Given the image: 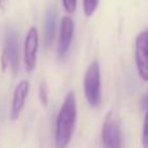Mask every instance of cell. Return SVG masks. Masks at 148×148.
Listing matches in <instances>:
<instances>
[{
	"mask_svg": "<svg viewBox=\"0 0 148 148\" xmlns=\"http://www.w3.org/2000/svg\"><path fill=\"white\" fill-rule=\"evenodd\" d=\"M77 120V101L73 92L65 96L60 112L56 118L55 129V143L57 148H66L70 143Z\"/></svg>",
	"mask_w": 148,
	"mask_h": 148,
	"instance_id": "cell-1",
	"label": "cell"
},
{
	"mask_svg": "<svg viewBox=\"0 0 148 148\" xmlns=\"http://www.w3.org/2000/svg\"><path fill=\"white\" fill-rule=\"evenodd\" d=\"M84 97L90 105L97 107L101 101V73L97 61H92L84 73Z\"/></svg>",
	"mask_w": 148,
	"mask_h": 148,
	"instance_id": "cell-2",
	"label": "cell"
},
{
	"mask_svg": "<svg viewBox=\"0 0 148 148\" xmlns=\"http://www.w3.org/2000/svg\"><path fill=\"white\" fill-rule=\"evenodd\" d=\"M101 140L104 148H122V130L120 118L114 112H109L101 127Z\"/></svg>",
	"mask_w": 148,
	"mask_h": 148,
	"instance_id": "cell-3",
	"label": "cell"
},
{
	"mask_svg": "<svg viewBox=\"0 0 148 148\" xmlns=\"http://www.w3.org/2000/svg\"><path fill=\"white\" fill-rule=\"evenodd\" d=\"M3 60L12 69L13 74H17L20 68V43H18V33L14 27H9L5 34Z\"/></svg>",
	"mask_w": 148,
	"mask_h": 148,
	"instance_id": "cell-4",
	"label": "cell"
},
{
	"mask_svg": "<svg viewBox=\"0 0 148 148\" xmlns=\"http://www.w3.org/2000/svg\"><path fill=\"white\" fill-rule=\"evenodd\" d=\"M135 66L138 75L148 82V29L138 34L135 38Z\"/></svg>",
	"mask_w": 148,
	"mask_h": 148,
	"instance_id": "cell-5",
	"label": "cell"
},
{
	"mask_svg": "<svg viewBox=\"0 0 148 148\" xmlns=\"http://www.w3.org/2000/svg\"><path fill=\"white\" fill-rule=\"evenodd\" d=\"M39 48V34L35 26L29 29L23 44V61L27 72H33L36 66V55Z\"/></svg>",
	"mask_w": 148,
	"mask_h": 148,
	"instance_id": "cell-6",
	"label": "cell"
},
{
	"mask_svg": "<svg viewBox=\"0 0 148 148\" xmlns=\"http://www.w3.org/2000/svg\"><path fill=\"white\" fill-rule=\"evenodd\" d=\"M74 35V21L72 17L65 16L61 18L60 23V36H59V46H57V55L59 57H64L70 48V44Z\"/></svg>",
	"mask_w": 148,
	"mask_h": 148,
	"instance_id": "cell-7",
	"label": "cell"
},
{
	"mask_svg": "<svg viewBox=\"0 0 148 148\" xmlns=\"http://www.w3.org/2000/svg\"><path fill=\"white\" fill-rule=\"evenodd\" d=\"M30 91V83L29 81L23 79L16 86L14 92H13V99H12V105H10V120L16 121L20 117L21 112H22L23 107L26 103V97Z\"/></svg>",
	"mask_w": 148,
	"mask_h": 148,
	"instance_id": "cell-8",
	"label": "cell"
},
{
	"mask_svg": "<svg viewBox=\"0 0 148 148\" xmlns=\"http://www.w3.org/2000/svg\"><path fill=\"white\" fill-rule=\"evenodd\" d=\"M56 20L57 13L53 8H49L46 14V21H44V44L46 47H49L55 39L56 34Z\"/></svg>",
	"mask_w": 148,
	"mask_h": 148,
	"instance_id": "cell-9",
	"label": "cell"
},
{
	"mask_svg": "<svg viewBox=\"0 0 148 148\" xmlns=\"http://www.w3.org/2000/svg\"><path fill=\"white\" fill-rule=\"evenodd\" d=\"M99 5V0H83V12L84 16L91 17L95 13V10L97 9Z\"/></svg>",
	"mask_w": 148,
	"mask_h": 148,
	"instance_id": "cell-10",
	"label": "cell"
},
{
	"mask_svg": "<svg viewBox=\"0 0 148 148\" xmlns=\"http://www.w3.org/2000/svg\"><path fill=\"white\" fill-rule=\"evenodd\" d=\"M38 94H39V100H40V103L44 107H47V105H48V88H47L46 82H42V83L39 84Z\"/></svg>",
	"mask_w": 148,
	"mask_h": 148,
	"instance_id": "cell-11",
	"label": "cell"
},
{
	"mask_svg": "<svg viewBox=\"0 0 148 148\" xmlns=\"http://www.w3.org/2000/svg\"><path fill=\"white\" fill-rule=\"evenodd\" d=\"M142 146H143V148H148V109L146 110L143 131H142Z\"/></svg>",
	"mask_w": 148,
	"mask_h": 148,
	"instance_id": "cell-12",
	"label": "cell"
},
{
	"mask_svg": "<svg viewBox=\"0 0 148 148\" xmlns=\"http://www.w3.org/2000/svg\"><path fill=\"white\" fill-rule=\"evenodd\" d=\"M62 1V7L66 10V13L73 14L77 9V0H61Z\"/></svg>",
	"mask_w": 148,
	"mask_h": 148,
	"instance_id": "cell-13",
	"label": "cell"
},
{
	"mask_svg": "<svg viewBox=\"0 0 148 148\" xmlns=\"http://www.w3.org/2000/svg\"><path fill=\"white\" fill-rule=\"evenodd\" d=\"M140 105H142V108H143L144 110H147V109H148V92H147V94L143 96V99H142Z\"/></svg>",
	"mask_w": 148,
	"mask_h": 148,
	"instance_id": "cell-14",
	"label": "cell"
},
{
	"mask_svg": "<svg viewBox=\"0 0 148 148\" xmlns=\"http://www.w3.org/2000/svg\"><path fill=\"white\" fill-rule=\"evenodd\" d=\"M8 1H9V0H0V10H1V12H5Z\"/></svg>",
	"mask_w": 148,
	"mask_h": 148,
	"instance_id": "cell-15",
	"label": "cell"
}]
</instances>
